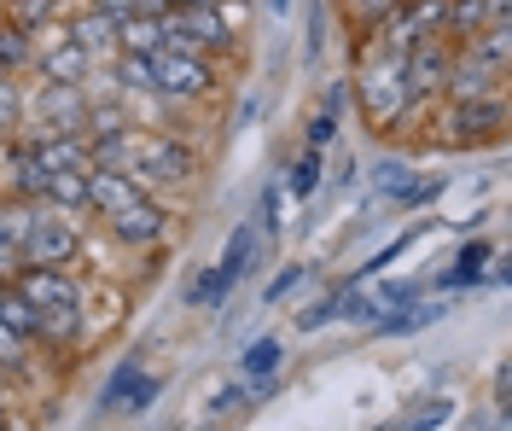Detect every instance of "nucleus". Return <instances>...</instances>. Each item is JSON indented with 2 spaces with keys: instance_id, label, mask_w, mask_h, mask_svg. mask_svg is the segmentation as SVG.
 Here are the masks:
<instances>
[{
  "instance_id": "1",
  "label": "nucleus",
  "mask_w": 512,
  "mask_h": 431,
  "mask_svg": "<svg viewBox=\"0 0 512 431\" xmlns=\"http://www.w3.org/2000/svg\"><path fill=\"white\" fill-rule=\"evenodd\" d=\"M355 105H361V117L373 123L379 134L402 129L408 117H414V105H408V88H402V53H390V47H373L361 70H355Z\"/></svg>"
},
{
  "instance_id": "2",
  "label": "nucleus",
  "mask_w": 512,
  "mask_h": 431,
  "mask_svg": "<svg viewBox=\"0 0 512 431\" xmlns=\"http://www.w3.org/2000/svg\"><path fill=\"white\" fill-rule=\"evenodd\" d=\"M123 169L152 193V187H187L198 175V152H192L181 134H146L128 129L123 134Z\"/></svg>"
},
{
  "instance_id": "3",
  "label": "nucleus",
  "mask_w": 512,
  "mask_h": 431,
  "mask_svg": "<svg viewBox=\"0 0 512 431\" xmlns=\"http://www.w3.org/2000/svg\"><path fill=\"white\" fill-rule=\"evenodd\" d=\"M88 105H94L88 82H35V94H24V129L30 134H88Z\"/></svg>"
},
{
  "instance_id": "4",
  "label": "nucleus",
  "mask_w": 512,
  "mask_h": 431,
  "mask_svg": "<svg viewBox=\"0 0 512 431\" xmlns=\"http://www.w3.org/2000/svg\"><path fill=\"white\" fill-rule=\"evenodd\" d=\"M158 18H163V47H187V53H227L233 47L227 0H192V6H169Z\"/></svg>"
},
{
  "instance_id": "5",
  "label": "nucleus",
  "mask_w": 512,
  "mask_h": 431,
  "mask_svg": "<svg viewBox=\"0 0 512 431\" xmlns=\"http://www.w3.org/2000/svg\"><path fill=\"white\" fill-rule=\"evenodd\" d=\"M76 251H82V228H76V216L59 210V204L35 199L30 204V228L18 239V263H76Z\"/></svg>"
},
{
  "instance_id": "6",
  "label": "nucleus",
  "mask_w": 512,
  "mask_h": 431,
  "mask_svg": "<svg viewBox=\"0 0 512 431\" xmlns=\"http://www.w3.org/2000/svg\"><path fill=\"white\" fill-rule=\"evenodd\" d=\"M152 70H158V94H152V100L192 105V100H210V94H216V65H210V53L158 47V53H152Z\"/></svg>"
},
{
  "instance_id": "7",
  "label": "nucleus",
  "mask_w": 512,
  "mask_h": 431,
  "mask_svg": "<svg viewBox=\"0 0 512 431\" xmlns=\"http://www.w3.org/2000/svg\"><path fill=\"white\" fill-rule=\"evenodd\" d=\"M448 65H454V41L448 35H419L414 47L402 53V88H408V105H431L443 100Z\"/></svg>"
},
{
  "instance_id": "8",
  "label": "nucleus",
  "mask_w": 512,
  "mask_h": 431,
  "mask_svg": "<svg viewBox=\"0 0 512 431\" xmlns=\"http://www.w3.org/2000/svg\"><path fill=\"white\" fill-rule=\"evenodd\" d=\"M158 397H163L158 373H146L140 362H117L111 379L99 385V414H146Z\"/></svg>"
},
{
  "instance_id": "9",
  "label": "nucleus",
  "mask_w": 512,
  "mask_h": 431,
  "mask_svg": "<svg viewBox=\"0 0 512 431\" xmlns=\"http://www.w3.org/2000/svg\"><path fill=\"white\" fill-rule=\"evenodd\" d=\"M443 129H454V140H460V146L501 140V129H507V100H501V94H483V100H448Z\"/></svg>"
},
{
  "instance_id": "10",
  "label": "nucleus",
  "mask_w": 512,
  "mask_h": 431,
  "mask_svg": "<svg viewBox=\"0 0 512 431\" xmlns=\"http://www.w3.org/2000/svg\"><path fill=\"white\" fill-rule=\"evenodd\" d=\"M105 233H111L117 245H128V251H146V245H158L163 233H169V210L146 193V199H134L128 210L105 216Z\"/></svg>"
},
{
  "instance_id": "11",
  "label": "nucleus",
  "mask_w": 512,
  "mask_h": 431,
  "mask_svg": "<svg viewBox=\"0 0 512 431\" xmlns=\"http://www.w3.org/2000/svg\"><path fill=\"white\" fill-rule=\"evenodd\" d=\"M448 315V303L443 298H408V303H390V309H373L361 327L367 332H379V338H408V332H425V327H437Z\"/></svg>"
},
{
  "instance_id": "12",
  "label": "nucleus",
  "mask_w": 512,
  "mask_h": 431,
  "mask_svg": "<svg viewBox=\"0 0 512 431\" xmlns=\"http://www.w3.org/2000/svg\"><path fill=\"white\" fill-rule=\"evenodd\" d=\"M134 199H146V187H140L128 169L88 164V210H99V222H105V216H117V210H128Z\"/></svg>"
},
{
  "instance_id": "13",
  "label": "nucleus",
  "mask_w": 512,
  "mask_h": 431,
  "mask_svg": "<svg viewBox=\"0 0 512 431\" xmlns=\"http://www.w3.org/2000/svg\"><path fill=\"white\" fill-rule=\"evenodd\" d=\"M507 70L483 65L478 53L454 47V65H448V82H443V100H483V94H501Z\"/></svg>"
},
{
  "instance_id": "14",
  "label": "nucleus",
  "mask_w": 512,
  "mask_h": 431,
  "mask_svg": "<svg viewBox=\"0 0 512 431\" xmlns=\"http://www.w3.org/2000/svg\"><path fill=\"white\" fill-rule=\"evenodd\" d=\"M0 146H6V187H12V199L35 204L47 193V164L35 158L30 134H12V140H0Z\"/></svg>"
},
{
  "instance_id": "15",
  "label": "nucleus",
  "mask_w": 512,
  "mask_h": 431,
  "mask_svg": "<svg viewBox=\"0 0 512 431\" xmlns=\"http://www.w3.org/2000/svg\"><path fill=\"white\" fill-rule=\"evenodd\" d=\"M117 18H123V12L82 6L76 18H64V30H70V41H76V47H88V53H94V65H99V59H111V53H117Z\"/></svg>"
},
{
  "instance_id": "16",
  "label": "nucleus",
  "mask_w": 512,
  "mask_h": 431,
  "mask_svg": "<svg viewBox=\"0 0 512 431\" xmlns=\"http://www.w3.org/2000/svg\"><path fill=\"white\" fill-rule=\"evenodd\" d=\"M256 257H262V233L251 222H239V228L227 233V251H222V263H216V274H222L227 286H239V280L256 274Z\"/></svg>"
},
{
  "instance_id": "17",
  "label": "nucleus",
  "mask_w": 512,
  "mask_h": 431,
  "mask_svg": "<svg viewBox=\"0 0 512 431\" xmlns=\"http://www.w3.org/2000/svg\"><path fill=\"white\" fill-rule=\"evenodd\" d=\"M158 47H163V18L128 6L123 18H117V53H146V59H152Z\"/></svg>"
},
{
  "instance_id": "18",
  "label": "nucleus",
  "mask_w": 512,
  "mask_h": 431,
  "mask_svg": "<svg viewBox=\"0 0 512 431\" xmlns=\"http://www.w3.org/2000/svg\"><path fill=\"white\" fill-rule=\"evenodd\" d=\"M286 367V338H251L245 350H239V379H274Z\"/></svg>"
},
{
  "instance_id": "19",
  "label": "nucleus",
  "mask_w": 512,
  "mask_h": 431,
  "mask_svg": "<svg viewBox=\"0 0 512 431\" xmlns=\"http://www.w3.org/2000/svg\"><path fill=\"white\" fill-rule=\"evenodd\" d=\"M489 257H495V251H489L483 239H466V245H460V257H454V268H448L437 286H443V292H460V286H472V292H478V286H483V268H489Z\"/></svg>"
},
{
  "instance_id": "20",
  "label": "nucleus",
  "mask_w": 512,
  "mask_h": 431,
  "mask_svg": "<svg viewBox=\"0 0 512 431\" xmlns=\"http://www.w3.org/2000/svg\"><path fill=\"white\" fill-rule=\"evenodd\" d=\"M47 204H59V210H88V169H53L47 175V193H41Z\"/></svg>"
},
{
  "instance_id": "21",
  "label": "nucleus",
  "mask_w": 512,
  "mask_h": 431,
  "mask_svg": "<svg viewBox=\"0 0 512 431\" xmlns=\"http://www.w3.org/2000/svg\"><path fill=\"white\" fill-rule=\"evenodd\" d=\"M251 408H256L251 379H233V385H222V391H210V402H204V414H210V420H245Z\"/></svg>"
},
{
  "instance_id": "22",
  "label": "nucleus",
  "mask_w": 512,
  "mask_h": 431,
  "mask_svg": "<svg viewBox=\"0 0 512 431\" xmlns=\"http://www.w3.org/2000/svg\"><path fill=\"white\" fill-rule=\"evenodd\" d=\"M320 175H326V152H320V146H303V158L291 164V175L280 181V187H286L291 199H315V193H320Z\"/></svg>"
},
{
  "instance_id": "23",
  "label": "nucleus",
  "mask_w": 512,
  "mask_h": 431,
  "mask_svg": "<svg viewBox=\"0 0 512 431\" xmlns=\"http://www.w3.org/2000/svg\"><path fill=\"white\" fill-rule=\"evenodd\" d=\"M35 65V30L24 24H0V70H30Z\"/></svg>"
},
{
  "instance_id": "24",
  "label": "nucleus",
  "mask_w": 512,
  "mask_h": 431,
  "mask_svg": "<svg viewBox=\"0 0 512 431\" xmlns=\"http://www.w3.org/2000/svg\"><path fill=\"white\" fill-rule=\"evenodd\" d=\"M24 134V82L18 70H0V140Z\"/></svg>"
},
{
  "instance_id": "25",
  "label": "nucleus",
  "mask_w": 512,
  "mask_h": 431,
  "mask_svg": "<svg viewBox=\"0 0 512 431\" xmlns=\"http://www.w3.org/2000/svg\"><path fill=\"white\" fill-rule=\"evenodd\" d=\"M35 315H41V309H35L30 298H18V292L6 286V298H0V327H12L18 338H30V344H35Z\"/></svg>"
},
{
  "instance_id": "26",
  "label": "nucleus",
  "mask_w": 512,
  "mask_h": 431,
  "mask_svg": "<svg viewBox=\"0 0 512 431\" xmlns=\"http://www.w3.org/2000/svg\"><path fill=\"white\" fill-rule=\"evenodd\" d=\"M64 0H12V24H24V30H47V24H59Z\"/></svg>"
},
{
  "instance_id": "27",
  "label": "nucleus",
  "mask_w": 512,
  "mask_h": 431,
  "mask_svg": "<svg viewBox=\"0 0 512 431\" xmlns=\"http://www.w3.org/2000/svg\"><path fill=\"white\" fill-rule=\"evenodd\" d=\"M402 0H344V12H350V24H355V35H373L396 12Z\"/></svg>"
},
{
  "instance_id": "28",
  "label": "nucleus",
  "mask_w": 512,
  "mask_h": 431,
  "mask_svg": "<svg viewBox=\"0 0 512 431\" xmlns=\"http://www.w3.org/2000/svg\"><path fill=\"white\" fill-rule=\"evenodd\" d=\"M326 321H344V286H332L320 303H309V309L297 315V332H320Z\"/></svg>"
},
{
  "instance_id": "29",
  "label": "nucleus",
  "mask_w": 512,
  "mask_h": 431,
  "mask_svg": "<svg viewBox=\"0 0 512 431\" xmlns=\"http://www.w3.org/2000/svg\"><path fill=\"white\" fill-rule=\"evenodd\" d=\"M227 292H233V286H227L222 274H216V268H204V274H198V280L187 286V309H216Z\"/></svg>"
},
{
  "instance_id": "30",
  "label": "nucleus",
  "mask_w": 512,
  "mask_h": 431,
  "mask_svg": "<svg viewBox=\"0 0 512 431\" xmlns=\"http://www.w3.org/2000/svg\"><path fill=\"white\" fill-rule=\"evenodd\" d=\"M280 216H286V187H280V181H274V187H268V193H262V210H256V233H262V239H274V233L286 228V222H280Z\"/></svg>"
},
{
  "instance_id": "31",
  "label": "nucleus",
  "mask_w": 512,
  "mask_h": 431,
  "mask_svg": "<svg viewBox=\"0 0 512 431\" xmlns=\"http://www.w3.org/2000/svg\"><path fill=\"white\" fill-rule=\"evenodd\" d=\"M443 175H437V181H402V187H396V193H390V204H396V210H414V204H431V199H443Z\"/></svg>"
},
{
  "instance_id": "32",
  "label": "nucleus",
  "mask_w": 512,
  "mask_h": 431,
  "mask_svg": "<svg viewBox=\"0 0 512 431\" xmlns=\"http://www.w3.org/2000/svg\"><path fill=\"white\" fill-rule=\"evenodd\" d=\"M402 181H414V169L402 164V158H379V164H373V187H379V199H390Z\"/></svg>"
},
{
  "instance_id": "33",
  "label": "nucleus",
  "mask_w": 512,
  "mask_h": 431,
  "mask_svg": "<svg viewBox=\"0 0 512 431\" xmlns=\"http://www.w3.org/2000/svg\"><path fill=\"white\" fill-rule=\"evenodd\" d=\"M297 286H303V263H286L274 280H268V292H262V298H268V303H286Z\"/></svg>"
},
{
  "instance_id": "34",
  "label": "nucleus",
  "mask_w": 512,
  "mask_h": 431,
  "mask_svg": "<svg viewBox=\"0 0 512 431\" xmlns=\"http://www.w3.org/2000/svg\"><path fill=\"white\" fill-rule=\"evenodd\" d=\"M30 350H35L30 338H18L12 327H0V367H6V373H12V367H24V356H30Z\"/></svg>"
},
{
  "instance_id": "35",
  "label": "nucleus",
  "mask_w": 512,
  "mask_h": 431,
  "mask_svg": "<svg viewBox=\"0 0 512 431\" xmlns=\"http://www.w3.org/2000/svg\"><path fill=\"white\" fill-rule=\"evenodd\" d=\"M448 408H454L448 397H437V402H419V414H408V420H396V426H408V431H419V426H443V420H448Z\"/></svg>"
},
{
  "instance_id": "36",
  "label": "nucleus",
  "mask_w": 512,
  "mask_h": 431,
  "mask_svg": "<svg viewBox=\"0 0 512 431\" xmlns=\"http://www.w3.org/2000/svg\"><path fill=\"white\" fill-rule=\"evenodd\" d=\"M332 140H338V111H326V105H320L315 123H309V146H320V152H326Z\"/></svg>"
},
{
  "instance_id": "37",
  "label": "nucleus",
  "mask_w": 512,
  "mask_h": 431,
  "mask_svg": "<svg viewBox=\"0 0 512 431\" xmlns=\"http://www.w3.org/2000/svg\"><path fill=\"white\" fill-rule=\"evenodd\" d=\"M320 47H326V12H309V47H303V53H309V59H320Z\"/></svg>"
},
{
  "instance_id": "38",
  "label": "nucleus",
  "mask_w": 512,
  "mask_h": 431,
  "mask_svg": "<svg viewBox=\"0 0 512 431\" xmlns=\"http://www.w3.org/2000/svg\"><path fill=\"white\" fill-rule=\"evenodd\" d=\"M12 268H18V239L6 233V222H0V274L12 280Z\"/></svg>"
},
{
  "instance_id": "39",
  "label": "nucleus",
  "mask_w": 512,
  "mask_h": 431,
  "mask_svg": "<svg viewBox=\"0 0 512 431\" xmlns=\"http://www.w3.org/2000/svg\"><path fill=\"white\" fill-rule=\"evenodd\" d=\"M507 391H512V373L501 367V373H495V402H501V408H507Z\"/></svg>"
},
{
  "instance_id": "40",
  "label": "nucleus",
  "mask_w": 512,
  "mask_h": 431,
  "mask_svg": "<svg viewBox=\"0 0 512 431\" xmlns=\"http://www.w3.org/2000/svg\"><path fill=\"white\" fill-rule=\"evenodd\" d=\"M88 6H105V12H128L134 0H88Z\"/></svg>"
},
{
  "instance_id": "41",
  "label": "nucleus",
  "mask_w": 512,
  "mask_h": 431,
  "mask_svg": "<svg viewBox=\"0 0 512 431\" xmlns=\"http://www.w3.org/2000/svg\"><path fill=\"white\" fill-rule=\"evenodd\" d=\"M268 6H274V12H286V6H291V0H268Z\"/></svg>"
},
{
  "instance_id": "42",
  "label": "nucleus",
  "mask_w": 512,
  "mask_h": 431,
  "mask_svg": "<svg viewBox=\"0 0 512 431\" xmlns=\"http://www.w3.org/2000/svg\"><path fill=\"white\" fill-rule=\"evenodd\" d=\"M6 286H12V280H6V274H0V298H6Z\"/></svg>"
},
{
  "instance_id": "43",
  "label": "nucleus",
  "mask_w": 512,
  "mask_h": 431,
  "mask_svg": "<svg viewBox=\"0 0 512 431\" xmlns=\"http://www.w3.org/2000/svg\"><path fill=\"white\" fill-rule=\"evenodd\" d=\"M0 426H6V408H0Z\"/></svg>"
},
{
  "instance_id": "44",
  "label": "nucleus",
  "mask_w": 512,
  "mask_h": 431,
  "mask_svg": "<svg viewBox=\"0 0 512 431\" xmlns=\"http://www.w3.org/2000/svg\"><path fill=\"white\" fill-rule=\"evenodd\" d=\"M0 12H6V0H0Z\"/></svg>"
},
{
  "instance_id": "45",
  "label": "nucleus",
  "mask_w": 512,
  "mask_h": 431,
  "mask_svg": "<svg viewBox=\"0 0 512 431\" xmlns=\"http://www.w3.org/2000/svg\"><path fill=\"white\" fill-rule=\"evenodd\" d=\"M0 373H6V367H0Z\"/></svg>"
}]
</instances>
